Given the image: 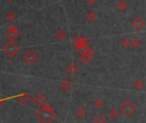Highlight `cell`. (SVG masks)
<instances>
[{
    "label": "cell",
    "mask_w": 146,
    "mask_h": 123,
    "mask_svg": "<svg viewBox=\"0 0 146 123\" xmlns=\"http://www.w3.org/2000/svg\"><path fill=\"white\" fill-rule=\"evenodd\" d=\"M56 117L57 114L54 112L52 107L48 103L44 105L37 113V118L42 123H51Z\"/></svg>",
    "instance_id": "cell-1"
},
{
    "label": "cell",
    "mask_w": 146,
    "mask_h": 123,
    "mask_svg": "<svg viewBox=\"0 0 146 123\" xmlns=\"http://www.w3.org/2000/svg\"><path fill=\"white\" fill-rule=\"evenodd\" d=\"M119 110H120V112L124 115H125V116H131V115H132L136 112L137 107H136V105L134 104V102L132 101H131V100H125V101H124L121 103V105L119 107Z\"/></svg>",
    "instance_id": "cell-2"
},
{
    "label": "cell",
    "mask_w": 146,
    "mask_h": 123,
    "mask_svg": "<svg viewBox=\"0 0 146 123\" xmlns=\"http://www.w3.org/2000/svg\"><path fill=\"white\" fill-rule=\"evenodd\" d=\"M4 51L9 57H14L15 55L18 53L19 47L14 41H9L4 47Z\"/></svg>",
    "instance_id": "cell-3"
},
{
    "label": "cell",
    "mask_w": 146,
    "mask_h": 123,
    "mask_svg": "<svg viewBox=\"0 0 146 123\" xmlns=\"http://www.w3.org/2000/svg\"><path fill=\"white\" fill-rule=\"evenodd\" d=\"M23 60L25 61V63L29 66H34L37 61L39 60V56L37 53H35L34 51L29 50L25 53L23 56Z\"/></svg>",
    "instance_id": "cell-4"
},
{
    "label": "cell",
    "mask_w": 146,
    "mask_h": 123,
    "mask_svg": "<svg viewBox=\"0 0 146 123\" xmlns=\"http://www.w3.org/2000/svg\"><path fill=\"white\" fill-rule=\"evenodd\" d=\"M5 35L9 39L10 41H14L19 35L18 28L16 25H11L8 29V30L5 33Z\"/></svg>",
    "instance_id": "cell-5"
},
{
    "label": "cell",
    "mask_w": 146,
    "mask_h": 123,
    "mask_svg": "<svg viewBox=\"0 0 146 123\" xmlns=\"http://www.w3.org/2000/svg\"><path fill=\"white\" fill-rule=\"evenodd\" d=\"M33 103L38 107V108H42L44 105L46 104V99L42 94H38L33 98Z\"/></svg>",
    "instance_id": "cell-6"
},
{
    "label": "cell",
    "mask_w": 146,
    "mask_h": 123,
    "mask_svg": "<svg viewBox=\"0 0 146 123\" xmlns=\"http://www.w3.org/2000/svg\"><path fill=\"white\" fill-rule=\"evenodd\" d=\"M73 44L76 46V47H89L90 41L87 39L78 35V36H76L74 39H73Z\"/></svg>",
    "instance_id": "cell-7"
},
{
    "label": "cell",
    "mask_w": 146,
    "mask_h": 123,
    "mask_svg": "<svg viewBox=\"0 0 146 123\" xmlns=\"http://www.w3.org/2000/svg\"><path fill=\"white\" fill-rule=\"evenodd\" d=\"M131 24H132V26L135 28L136 30H141V29L144 27L145 22H144V20H143L142 17H136V18L131 22Z\"/></svg>",
    "instance_id": "cell-8"
},
{
    "label": "cell",
    "mask_w": 146,
    "mask_h": 123,
    "mask_svg": "<svg viewBox=\"0 0 146 123\" xmlns=\"http://www.w3.org/2000/svg\"><path fill=\"white\" fill-rule=\"evenodd\" d=\"M79 71V68L78 66L75 64V63H70L67 66H66V72L70 74V75H76Z\"/></svg>",
    "instance_id": "cell-9"
},
{
    "label": "cell",
    "mask_w": 146,
    "mask_h": 123,
    "mask_svg": "<svg viewBox=\"0 0 146 123\" xmlns=\"http://www.w3.org/2000/svg\"><path fill=\"white\" fill-rule=\"evenodd\" d=\"M71 87H72V84H71V83H70V81L69 79L65 78V79H64V80L62 81V83H61V89H62L64 92L70 91V89H71Z\"/></svg>",
    "instance_id": "cell-10"
},
{
    "label": "cell",
    "mask_w": 146,
    "mask_h": 123,
    "mask_svg": "<svg viewBox=\"0 0 146 123\" xmlns=\"http://www.w3.org/2000/svg\"><path fill=\"white\" fill-rule=\"evenodd\" d=\"M17 99H18V101H19L21 103L25 104V103H27V102L30 100V96H29L27 93L23 92V93H22L21 95H19V96H17Z\"/></svg>",
    "instance_id": "cell-11"
},
{
    "label": "cell",
    "mask_w": 146,
    "mask_h": 123,
    "mask_svg": "<svg viewBox=\"0 0 146 123\" xmlns=\"http://www.w3.org/2000/svg\"><path fill=\"white\" fill-rule=\"evenodd\" d=\"M79 59H80V61H81L83 64L87 65V64L90 63V61L92 59V57L90 56V55H88V54H86V53H83V54L80 55Z\"/></svg>",
    "instance_id": "cell-12"
},
{
    "label": "cell",
    "mask_w": 146,
    "mask_h": 123,
    "mask_svg": "<svg viewBox=\"0 0 146 123\" xmlns=\"http://www.w3.org/2000/svg\"><path fill=\"white\" fill-rule=\"evenodd\" d=\"M144 86V83L142 79L138 78V79H136L135 82L133 83V87L136 90H142Z\"/></svg>",
    "instance_id": "cell-13"
},
{
    "label": "cell",
    "mask_w": 146,
    "mask_h": 123,
    "mask_svg": "<svg viewBox=\"0 0 146 123\" xmlns=\"http://www.w3.org/2000/svg\"><path fill=\"white\" fill-rule=\"evenodd\" d=\"M55 38L58 41H63V40H64L66 38V33L63 29H58L55 33Z\"/></svg>",
    "instance_id": "cell-14"
},
{
    "label": "cell",
    "mask_w": 146,
    "mask_h": 123,
    "mask_svg": "<svg viewBox=\"0 0 146 123\" xmlns=\"http://www.w3.org/2000/svg\"><path fill=\"white\" fill-rule=\"evenodd\" d=\"M108 115L111 117V119L116 120V119L119 116V111L116 108H111V109L109 110Z\"/></svg>",
    "instance_id": "cell-15"
},
{
    "label": "cell",
    "mask_w": 146,
    "mask_h": 123,
    "mask_svg": "<svg viewBox=\"0 0 146 123\" xmlns=\"http://www.w3.org/2000/svg\"><path fill=\"white\" fill-rule=\"evenodd\" d=\"M97 17H96V14L94 12V11H90L87 15H86V19L87 21L90 23H93L96 22Z\"/></svg>",
    "instance_id": "cell-16"
},
{
    "label": "cell",
    "mask_w": 146,
    "mask_h": 123,
    "mask_svg": "<svg viewBox=\"0 0 146 123\" xmlns=\"http://www.w3.org/2000/svg\"><path fill=\"white\" fill-rule=\"evenodd\" d=\"M117 7L119 11H125L128 8V4L125 1V0H120V1L117 4Z\"/></svg>",
    "instance_id": "cell-17"
},
{
    "label": "cell",
    "mask_w": 146,
    "mask_h": 123,
    "mask_svg": "<svg viewBox=\"0 0 146 123\" xmlns=\"http://www.w3.org/2000/svg\"><path fill=\"white\" fill-rule=\"evenodd\" d=\"M94 122H95V123H107V119H106V117H104L103 115L99 114V115H97V116L95 118Z\"/></svg>",
    "instance_id": "cell-18"
},
{
    "label": "cell",
    "mask_w": 146,
    "mask_h": 123,
    "mask_svg": "<svg viewBox=\"0 0 146 123\" xmlns=\"http://www.w3.org/2000/svg\"><path fill=\"white\" fill-rule=\"evenodd\" d=\"M104 105H105V102L102 99H101V98H97L95 101V106L97 108H102L104 107Z\"/></svg>",
    "instance_id": "cell-19"
},
{
    "label": "cell",
    "mask_w": 146,
    "mask_h": 123,
    "mask_svg": "<svg viewBox=\"0 0 146 123\" xmlns=\"http://www.w3.org/2000/svg\"><path fill=\"white\" fill-rule=\"evenodd\" d=\"M77 115L80 118H84L85 115H86V111L84 108H79L78 110H77Z\"/></svg>",
    "instance_id": "cell-20"
},
{
    "label": "cell",
    "mask_w": 146,
    "mask_h": 123,
    "mask_svg": "<svg viewBox=\"0 0 146 123\" xmlns=\"http://www.w3.org/2000/svg\"><path fill=\"white\" fill-rule=\"evenodd\" d=\"M130 45H131V41L127 38H125L121 41V47L123 48H128Z\"/></svg>",
    "instance_id": "cell-21"
},
{
    "label": "cell",
    "mask_w": 146,
    "mask_h": 123,
    "mask_svg": "<svg viewBox=\"0 0 146 123\" xmlns=\"http://www.w3.org/2000/svg\"><path fill=\"white\" fill-rule=\"evenodd\" d=\"M6 17H7V20L10 21V22H13V21H15L17 19V16H16V14L14 12H9L7 14Z\"/></svg>",
    "instance_id": "cell-22"
},
{
    "label": "cell",
    "mask_w": 146,
    "mask_h": 123,
    "mask_svg": "<svg viewBox=\"0 0 146 123\" xmlns=\"http://www.w3.org/2000/svg\"><path fill=\"white\" fill-rule=\"evenodd\" d=\"M131 45L134 47V48H138L141 45V42L138 39H134L133 41H131Z\"/></svg>",
    "instance_id": "cell-23"
},
{
    "label": "cell",
    "mask_w": 146,
    "mask_h": 123,
    "mask_svg": "<svg viewBox=\"0 0 146 123\" xmlns=\"http://www.w3.org/2000/svg\"><path fill=\"white\" fill-rule=\"evenodd\" d=\"M87 48H88V47H78L76 49H77L78 53H79L80 54H83V53H86Z\"/></svg>",
    "instance_id": "cell-24"
},
{
    "label": "cell",
    "mask_w": 146,
    "mask_h": 123,
    "mask_svg": "<svg viewBox=\"0 0 146 123\" xmlns=\"http://www.w3.org/2000/svg\"><path fill=\"white\" fill-rule=\"evenodd\" d=\"M86 54H88V55H90V56H91V57H93V56H95L96 55V51L93 49V48H90V47H88V48H87V50H86V53H85Z\"/></svg>",
    "instance_id": "cell-25"
},
{
    "label": "cell",
    "mask_w": 146,
    "mask_h": 123,
    "mask_svg": "<svg viewBox=\"0 0 146 123\" xmlns=\"http://www.w3.org/2000/svg\"><path fill=\"white\" fill-rule=\"evenodd\" d=\"M86 2L90 5H96V2H97V0H86Z\"/></svg>",
    "instance_id": "cell-26"
},
{
    "label": "cell",
    "mask_w": 146,
    "mask_h": 123,
    "mask_svg": "<svg viewBox=\"0 0 146 123\" xmlns=\"http://www.w3.org/2000/svg\"><path fill=\"white\" fill-rule=\"evenodd\" d=\"M7 1H8V2H12L13 0H7Z\"/></svg>",
    "instance_id": "cell-27"
}]
</instances>
